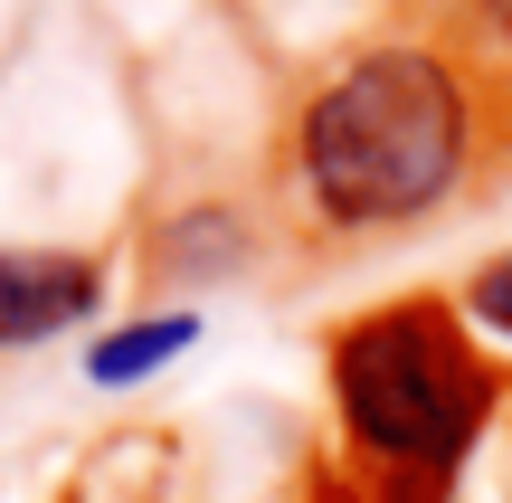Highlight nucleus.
<instances>
[{"label":"nucleus","mask_w":512,"mask_h":503,"mask_svg":"<svg viewBox=\"0 0 512 503\" xmlns=\"http://www.w3.org/2000/svg\"><path fill=\"white\" fill-rule=\"evenodd\" d=\"M475 314L494 323V333H512V266H494V276L475 285Z\"/></svg>","instance_id":"nucleus-5"},{"label":"nucleus","mask_w":512,"mask_h":503,"mask_svg":"<svg viewBox=\"0 0 512 503\" xmlns=\"http://www.w3.org/2000/svg\"><path fill=\"white\" fill-rule=\"evenodd\" d=\"M190 333H200V323H190V314H162V323H133V333H114L105 352L86 361V371L105 380V390H124V380H143V371H162V361L181 352Z\"/></svg>","instance_id":"nucleus-4"},{"label":"nucleus","mask_w":512,"mask_h":503,"mask_svg":"<svg viewBox=\"0 0 512 503\" xmlns=\"http://www.w3.org/2000/svg\"><path fill=\"white\" fill-rule=\"evenodd\" d=\"M95 314V266L86 257H10L0 247V352L48 342Z\"/></svg>","instance_id":"nucleus-3"},{"label":"nucleus","mask_w":512,"mask_h":503,"mask_svg":"<svg viewBox=\"0 0 512 503\" xmlns=\"http://www.w3.org/2000/svg\"><path fill=\"white\" fill-rule=\"evenodd\" d=\"M465 162V95L437 57L380 48L313 105L304 124V171L313 200L332 219H418L427 200H446Z\"/></svg>","instance_id":"nucleus-1"},{"label":"nucleus","mask_w":512,"mask_h":503,"mask_svg":"<svg viewBox=\"0 0 512 503\" xmlns=\"http://www.w3.org/2000/svg\"><path fill=\"white\" fill-rule=\"evenodd\" d=\"M332 390H342L351 437L408 475H446L494 418V371L437 304H389L351 323L332 352Z\"/></svg>","instance_id":"nucleus-2"},{"label":"nucleus","mask_w":512,"mask_h":503,"mask_svg":"<svg viewBox=\"0 0 512 503\" xmlns=\"http://www.w3.org/2000/svg\"><path fill=\"white\" fill-rule=\"evenodd\" d=\"M484 10H494V19H503V29H512V0H484Z\"/></svg>","instance_id":"nucleus-6"}]
</instances>
